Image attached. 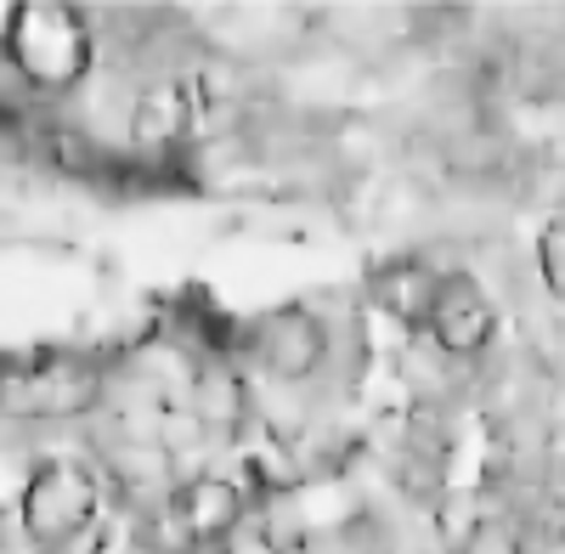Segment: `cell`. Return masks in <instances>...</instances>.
I'll return each mask as SVG.
<instances>
[{"label":"cell","mask_w":565,"mask_h":554,"mask_svg":"<svg viewBox=\"0 0 565 554\" xmlns=\"http://www.w3.org/2000/svg\"><path fill=\"white\" fill-rule=\"evenodd\" d=\"M114 515H119V498L108 492L97 458L85 452V436L45 441L18 470L12 521L34 554H97Z\"/></svg>","instance_id":"6da1fadb"},{"label":"cell","mask_w":565,"mask_h":554,"mask_svg":"<svg viewBox=\"0 0 565 554\" xmlns=\"http://www.w3.org/2000/svg\"><path fill=\"white\" fill-rule=\"evenodd\" d=\"M226 351L244 367V380L255 391L266 385V391H282V396H317L322 402V391L340 374L345 340H340V322L322 306L282 300V306L255 311L244 329L226 340Z\"/></svg>","instance_id":"7a4b0ae2"},{"label":"cell","mask_w":565,"mask_h":554,"mask_svg":"<svg viewBox=\"0 0 565 554\" xmlns=\"http://www.w3.org/2000/svg\"><path fill=\"white\" fill-rule=\"evenodd\" d=\"M0 45H7V63L23 74V85L45 108L68 103L90 79V68H97V29H90V12L52 7V0L18 7L12 23H0Z\"/></svg>","instance_id":"3957f363"},{"label":"cell","mask_w":565,"mask_h":554,"mask_svg":"<svg viewBox=\"0 0 565 554\" xmlns=\"http://www.w3.org/2000/svg\"><path fill=\"white\" fill-rule=\"evenodd\" d=\"M418 334L430 340V351L441 362H481L498 345V300H492V289L476 271L447 266Z\"/></svg>","instance_id":"277c9868"},{"label":"cell","mask_w":565,"mask_h":554,"mask_svg":"<svg viewBox=\"0 0 565 554\" xmlns=\"http://www.w3.org/2000/svg\"><path fill=\"white\" fill-rule=\"evenodd\" d=\"M441 271L436 260H424V255H396L391 266H380V277H373V306L391 311L402 329H424V311H430L436 300V284H441Z\"/></svg>","instance_id":"5b68a950"},{"label":"cell","mask_w":565,"mask_h":554,"mask_svg":"<svg viewBox=\"0 0 565 554\" xmlns=\"http://www.w3.org/2000/svg\"><path fill=\"white\" fill-rule=\"evenodd\" d=\"M537 277H543V289L565 306V215H554L537 233Z\"/></svg>","instance_id":"8992f818"}]
</instances>
